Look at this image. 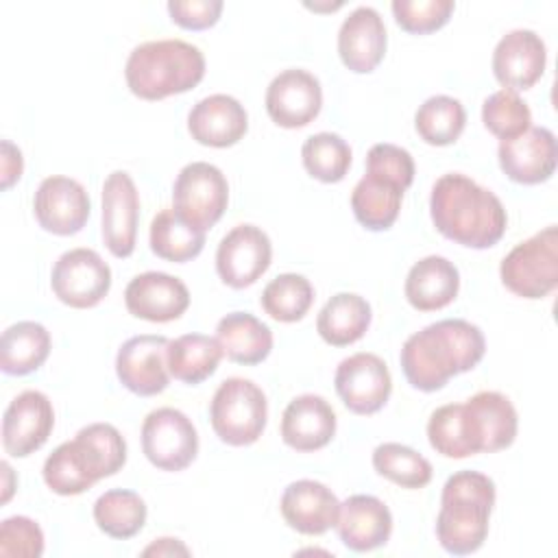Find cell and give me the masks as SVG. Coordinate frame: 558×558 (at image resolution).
Instances as JSON below:
<instances>
[{
  "label": "cell",
  "instance_id": "ffe728a7",
  "mask_svg": "<svg viewBox=\"0 0 558 558\" xmlns=\"http://www.w3.org/2000/svg\"><path fill=\"white\" fill-rule=\"evenodd\" d=\"M124 305L131 316L148 323H170L190 307L187 286L168 272L148 270L135 275L124 290Z\"/></svg>",
  "mask_w": 558,
  "mask_h": 558
},
{
  "label": "cell",
  "instance_id": "f35d334b",
  "mask_svg": "<svg viewBox=\"0 0 558 558\" xmlns=\"http://www.w3.org/2000/svg\"><path fill=\"white\" fill-rule=\"evenodd\" d=\"M482 122L495 137L512 140L532 126V111L514 89H499L484 100Z\"/></svg>",
  "mask_w": 558,
  "mask_h": 558
},
{
  "label": "cell",
  "instance_id": "74e56055",
  "mask_svg": "<svg viewBox=\"0 0 558 558\" xmlns=\"http://www.w3.org/2000/svg\"><path fill=\"white\" fill-rule=\"evenodd\" d=\"M301 161L310 177L323 183H338L351 168V148L338 133H314L301 146Z\"/></svg>",
  "mask_w": 558,
  "mask_h": 558
},
{
  "label": "cell",
  "instance_id": "6da1fadb",
  "mask_svg": "<svg viewBox=\"0 0 558 558\" xmlns=\"http://www.w3.org/2000/svg\"><path fill=\"white\" fill-rule=\"evenodd\" d=\"M486 353V340L477 325L464 318H445L412 333L401 347V371L408 384L423 392H436L460 373L475 368Z\"/></svg>",
  "mask_w": 558,
  "mask_h": 558
},
{
  "label": "cell",
  "instance_id": "d590c367",
  "mask_svg": "<svg viewBox=\"0 0 558 558\" xmlns=\"http://www.w3.org/2000/svg\"><path fill=\"white\" fill-rule=\"evenodd\" d=\"M314 301V288L307 277L296 272L277 275L272 281L266 283L259 303L262 310L279 320V323H296L301 320Z\"/></svg>",
  "mask_w": 558,
  "mask_h": 558
},
{
  "label": "cell",
  "instance_id": "277c9868",
  "mask_svg": "<svg viewBox=\"0 0 558 558\" xmlns=\"http://www.w3.org/2000/svg\"><path fill=\"white\" fill-rule=\"evenodd\" d=\"M495 506V482L480 471L453 473L440 495L436 538L453 556L477 551L488 536V519Z\"/></svg>",
  "mask_w": 558,
  "mask_h": 558
},
{
  "label": "cell",
  "instance_id": "2e32d148",
  "mask_svg": "<svg viewBox=\"0 0 558 558\" xmlns=\"http://www.w3.org/2000/svg\"><path fill=\"white\" fill-rule=\"evenodd\" d=\"M168 338L157 333L133 336L118 349L116 375L120 384L137 397H153L168 388L170 373L166 364Z\"/></svg>",
  "mask_w": 558,
  "mask_h": 558
},
{
  "label": "cell",
  "instance_id": "d4e9b609",
  "mask_svg": "<svg viewBox=\"0 0 558 558\" xmlns=\"http://www.w3.org/2000/svg\"><path fill=\"white\" fill-rule=\"evenodd\" d=\"M333 527L347 549L371 551L388 543L392 514L388 506L373 495H351L340 504Z\"/></svg>",
  "mask_w": 558,
  "mask_h": 558
},
{
  "label": "cell",
  "instance_id": "e575fe53",
  "mask_svg": "<svg viewBox=\"0 0 558 558\" xmlns=\"http://www.w3.org/2000/svg\"><path fill=\"white\" fill-rule=\"evenodd\" d=\"M466 124V111L453 96H429L414 113V129L429 146L453 144Z\"/></svg>",
  "mask_w": 558,
  "mask_h": 558
},
{
  "label": "cell",
  "instance_id": "603a6c76",
  "mask_svg": "<svg viewBox=\"0 0 558 558\" xmlns=\"http://www.w3.org/2000/svg\"><path fill=\"white\" fill-rule=\"evenodd\" d=\"M187 131L192 140L203 146L227 148L246 135L248 113L238 98L229 94H211L190 109Z\"/></svg>",
  "mask_w": 558,
  "mask_h": 558
},
{
  "label": "cell",
  "instance_id": "30bf717a",
  "mask_svg": "<svg viewBox=\"0 0 558 558\" xmlns=\"http://www.w3.org/2000/svg\"><path fill=\"white\" fill-rule=\"evenodd\" d=\"M50 288L63 305L87 310L109 294L111 268L92 248H70L54 262Z\"/></svg>",
  "mask_w": 558,
  "mask_h": 558
},
{
  "label": "cell",
  "instance_id": "f1b7e54d",
  "mask_svg": "<svg viewBox=\"0 0 558 558\" xmlns=\"http://www.w3.org/2000/svg\"><path fill=\"white\" fill-rule=\"evenodd\" d=\"M405 187L375 172H366L351 192V209L355 220L368 231H386L401 211Z\"/></svg>",
  "mask_w": 558,
  "mask_h": 558
},
{
  "label": "cell",
  "instance_id": "ee69618b",
  "mask_svg": "<svg viewBox=\"0 0 558 558\" xmlns=\"http://www.w3.org/2000/svg\"><path fill=\"white\" fill-rule=\"evenodd\" d=\"M222 7V0H170L166 4L170 20L187 31H205L214 26Z\"/></svg>",
  "mask_w": 558,
  "mask_h": 558
},
{
  "label": "cell",
  "instance_id": "7c38bea8",
  "mask_svg": "<svg viewBox=\"0 0 558 558\" xmlns=\"http://www.w3.org/2000/svg\"><path fill=\"white\" fill-rule=\"evenodd\" d=\"M272 244L255 225L233 227L216 248V272L233 290L253 286L270 266Z\"/></svg>",
  "mask_w": 558,
  "mask_h": 558
},
{
  "label": "cell",
  "instance_id": "4fadbf2b",
  "mask_svg": "<svg viewBox=\"0 0 558 558\" xmlns=\"http://www.w3.org/2000/svg\"><path fill=\"white\" fill-rule=\"evenodd\" d=\"M462 418L473 453H493L517 438L519 416L512 401L497 390H480L462 403Z\"/></svg>",
  "mask_w": 558,
  "mask_h": 558
},
{
  "label": "cell",
  "instance_id": "f6af8a7d",
  "mask_svg": "<svg viewBox=\"0 0 558 558\" xmlns=\"http://www.w3.org/2000/svg\"><path fill=\"white\" fill-rule=\"evenodd\" d=\"M24 170V159L17 146H13L9 140L2 142V190H9Z\"/></svg>",
  "mask_w": 558,
  "mask_h": 558
},
{
  "label": "cell",
  "instance_id": "7dc6e473",
  "mask_svg": "<svg viewBox=\"0 0 558 558\" xmlns=\"http://www.w3.org/2000/svg\"><path fill=\"white\" fill-rule=\"evenodd\" d=\"M2 473H4V493H2V504H7L11 499V493H13V471L9 466V462H2Z\"/></svg>",
  "mask_w": 558,
  "mask_h": 558
},
{
  "label": "cell",
  "instance_id": "5bb4252c",
  "mask_svg": "<svg viewBox=\"0 0 558 558\" xmlns=\"http://www.w3.org/2000/svg\"><path fill=\"white\" fill-rule=\"evenodd\" d=\"M92 211L87 190L70 177H46L33 198V214L39 227L54 235L78 233Z\"/></svg>",
  "mask_w": 558,
  "mask_h": 558
},
{
  "label": "cell",
  "instance_id": "1f68e13d",
  "mask_svg": "<svg viewBox=\"0 0 558 558\" xmlns=\"http://www.w3.org/2000/svg\"><path fill=\"white\" fill-rule=\"evenodd\" d=\"M50 344V333L41 323L20 320L2 331L0 368L7 375H28L48 360Z\"/></svg>",
  "mask_w": 558,
  "mask_h": 558
},
{
  "label": "cell",
  "instance_id": "3957f363",
  "mask_svg": "<svg viewBox=\"0 0 558 558\" xmlns=\"http://www.w3.org/2000/svg\"><path fill=\"white\" fill-rule=\"evenodd\" d=\"M124 462L122 434L109 423H89L46 458L41 475L52 493L72 497L89 490L98 480L116 475Z\"/></svg>",
  "mask_w": 558,
  "mask_h": 558
},
{
  "label": "cell",
  "instance_id": "7bdbcfd3",
  "mask_svg": "<svg viewBox=\"0 0 558 558\" xmlns=\"http://www.w3.org/2000/svg\"><path fill=\"white\" fill-rule=\"evenodd\" d=\"M366 172H375L381 174L386 179L397 181L401 187H410L414 181V159L410 155V150L397 146V144H375L371 146L368 155H366Z\"/></svg>",
  "mask_w": 558,
  "mask_h": 558
},
{
  "label": "cell",
  "instance_id": "ba28073f",
  "mask_svg": "<svg viewBox=\"0 0 558 558\" xmlns=\"http://www.w3.org/2000/svg\"><path fill=\"white\" fill-rule=\"evenodd\" d=\"M229 203V183L222 170L207 161L181 168L172 185V209L194 229H211Z\"/></svg>",
  "mask_w": 558,
  "mask_h": 558
},
{
  "label": "cell",
  "instance_id": "bcb514c9",
  "mask_svg": "<svg viewBox=\"0 0 558 558\" xmlns=\"http://www.w3.org/2000/svg\"><path fill=\"white\" fill-rule=\"evenodd\" d=\"M144 556H174V554H181V556H187L190 549L179 541V538H157L153 545H148L144 551Z\"/></svg>",
  "mask_w": 558,
  "mask_h": 558
},
{
  "label": "cell",
  "instance_id": "52a82bcc",
  "mask_svg": "<svg viewBox=\"0 0 558 558\" xmlns=\"http://www.w3.org/2000/svg\"><path fill=\"white\" fill-rule=\"evenodd\" d=\"M501 283L521 299H545L558 286V229L549 225L519 242L499 264Z\"/></svg>",
  "mask_w": 558,
  "mask_h": 558
},
{
  "label": "cell",
  "instance_id": "836d02e7",
  "mask_svg": "<svg viewBox=\"0 0 558 558\" xmlns=\"http://www.w3.org/2000/svg\"><path fill=\"white\" fill-rule=\"evenodd\" d=\"M144 499L126 488H111L94 501V521L111 538H133L146 523Z\"/></svg>",
  "mask_w": 558,
  "mask_h": 558
},
{
  "label": "cell",
  "instance_id": "4316f807",
  "mask_svg": "<svg viewBox=\"0 0 558 558\" xmlns=\"http://www.w3.org/2000/svg\"><path fill=\"white\" fill-rule=\"evenodd\" d=\"M460 290V272L442 255L418 259L405 277V299L418 312H436L447 307Z\"/></svg>",
  "mask_w": 558,
  "mask_h": 558
},
{
  "label": "cell",
  "instance_id": "44dd1931",
  "mask_svg": "<svg viewBox=\"0 0 558 558\" xmlns=\"http://www.w3.org/2000/svg\"><path fill=\"white\" fill-rule=\"evenodd\" d=\"M545 63V41L530 28L508 31L493 50V74L504 89H530L541 81Z\"/></svg>",
  "mask_w": 558,
  "mask_h": 558
},
{
  "label": "cell",
  "instance_id": "5b68a950",
  "mask_svg": "<svg viewBox=\"0 0 558 558\" xmlns=\"http://www.w3.org/2000/svg\"><path fill=\"white\" fill-rule=\"evenodd\" d=\"M205 76V57L183 39H157L135 46L124 65L126 87L142 100H163L194 89Z\"/></svg>",
  "mask_w": 558,
  "mask_h": 558
},
{
  "label": "cell",
  "instance_id": "60d3db41",
  "mask_svg": "<svg viewBox=\"0 0 558 558\" xmlns=\"http://www.w3.org/2000/svg\"><path fill=\"white\" fill-rule=\"evenodd\" d=\"M395 22L412 35H427L442 28L453 9V0H392Z\"/></svg>",
  "mask_w": 558,
  "mask_h": 558
},
{
  "label": "cell",
  "instance_id": "e0dca14e",
  "mask_svg": "<svg viewBox=\"0 0 558 558\" xmlns=\"http://www.w3.org/2000/svg\"><path fill=\"white\" fill-rule=\"evenodd\" d=\"M54 427L50 399L39 390H24L7 405L2 416V447L13 458L41 449Z\"/></svg>",
  "mask_w": 558,
  "mask_h": 558
},
{
  "label": "cell",
  "instance_id": "7a4b0ae2",
  "mask_svg": "<svg viewBox=\"0 0 558 558\" xmlns=\"http://www.w3.org/2000/svg\"><path fill=\"white\" fill-rule=\"evenodd\" d=\"M429 216L440 235L477 251L495 246L508 227L501 201L460 172L436 179L429 194Z\"/></svg>",
  "mask_w": 558,
  "mask_h": 558
},
{
  "label": "cell",
  "instance_id": "cb8c5ba5",
  "mask_svg": "<svg viewBox=\"0 0 558 558\" xmlns=\"http://www.w3.org/2000/svg\"><path fill=\"white\" fill-rule=\"evenodd\" d=\"M279 510L292 530L318 536L336 525L340 501L323 482L296 480L286 486Z\"/></svg>",
  "mask_w": 558,
  "mask_h": 558
},
{
  "label": "cell",
  "instance_id": "83f0119b",
  "mask_svg": "<svg viewBox=\"0 0 558 558\" xmlns=\"http://www.w3.org/2000/svg\"><path fill=\"white\" fill-rule=\"evenodd\" d=\"M216 340L227 360L244 366L264 362L272 351L270 327L248 312L222 316L216 325Z\"/></svg>",
  "mask_w": 558,
  "mask_h": 558
},
{
  "label": "cell",
  "instance_id": "8992f818",
  "mask_svg": "<svg viewBox=\"0 0 558 558\" xmlns=\"http://www.w3.org/2000/svg\"><path fill=\"white\" fill-rule=\"evenodd\" d=\"M268 418L264 390L244 377L225 379L209 403V421L216 436L231 447H246L259 440Z\"/></svg>",
  "mask_w": 558,
  "mask_h": 558
},
{
  "label": "cell",
  "instance_id": "7402d4cb",
  "mask_svg": "<svg viewBox=\"0 0 558 558\" xmlns=\"http://www.w3.org/2000/svg\"><path fill=\"white\" fill-rule=\"evenodd\" d=\"M386 26L377 9L357 7L340 24L338 54L347 70L355 74L373 72L386 54Z\"/></svg>",
  "mask_w": 558,
  "mask_h": 558
},
{
  "label": "cell",
  "instance_id": "d6986e66",
  "mask_svg": "<svg viewBox=\"0 0 558 558\" xmlns=\"http://www.w3.org/2000/svg\"><path fill=\"white\" fill-rule=\"evenodd\" d=\"M497 159L510 181L521 185L545 183L551 179L558 163L556 135L545 126H530L512 140H501Z\"/></svg>",
  "mask_w": 558,
  "mask_h": 558
},
{
  "label": "cell",
  "instance_id": "484cf974",
  "mask_svg": "<svg viewBox=\"0 0 558 558\" xmlns=\"http://www.w3.org/2000/svg\"><path fill=\"white\" fill-rule=\"evenodd\" d=\"M336 436V412L320 395L294 397L281 416V438L294 451H316Z\"/></svg>",
  "mask_w": 558,
  "mask_h": 558
},
{
  "label": "cell",
  "instance_id": "8d00e7d4",
  "mask_svg": "<svg viewBox=\"0 0 558 558\" xmlns=\"http://www.w3.org/2000/svg\"><path fill=\"white\" fill-rule=\"evenodd\" d=\"M373 469L401 488H423L432 482V464L416 449L401 442H381L373 451Z\"/></svg>",
  "mask_w": 558,
  "mask_h": 558
},
{
  "label": "cell",
  "instance_id": "f546056e",
  "mask_svg": "<svg viewBox=\"0 0 558 558\" xmlns=\"http://www.w3.org/2000/svg\"><path fill=\"white\" fill-rule=\"evenodd\" d=\"M371 305L355 292L333 294L316 316L318 336L331 347L357 342L371 325Z\"/></svg>",
  "mask_w": 558,
  "mask_h": 558
},
{
  "label": "cell",
  "instance_id": "9c48e42d",
  "mask_svg": "<svg viewBox=\"0 0 558 558\" xmlns=\"http://www.w3.org/2000/svg\"><path fill=\"white\" fill-rule=\"evenodd\" d=\"M142 451L159 471H183L198 453L194 423L177 408H157L142 423Z\"/></svg>",
  "mask_w": 558,
  "mask_h": 558
},
{
  "label": "cell",
  "instance_id": "4dcf8cb0",
  "mask_svg": "<svg viewBox=\"0 0 558 558\" xmlns=\"http://www.w3.org/2000/svg\"><path fill=\"white\" fill-rule=\"evenodd\" d=\"M222 360V349L216 338L205 333H183L168 342L166 364L170 377L196 386L211 377Z\"/></svg>",
  "mask_w": 558,
  "mask_h": 558
},
{
  "label": "cell",
  "instance_id": "ac0fdd59",
  "mask_svg": "<svg viewBox=\"0 0 558 558\" xmlns=\"http://www.w3.org/2000/svg\"><path fill=\"white\" fill-rule=\"evenodd\" d=\"M140 222V194L129 172L113 170L102 183V240L113 257L135 251Z\"/></svg>",
  "mask_w": 558,
  "mask_h": 558
},
{
  "label": "cell",
  "instance_id": "8fae6325",
  "mask_svg": "<svg viewBox=\"0 0 558 558\" xmlns=\"http://www.w3.org/2000/svg\"><path fill=\"white\" fill-rule=\"evenodd\" d=\"M333 386L349 412L368 416L379 412L390 399L392 377L379 355L360 351L338 364Z\"/></svg>",
  "mask_w": 558,
  "mask_h": 558
},
{
  "label": "cell",
  "instance_id": "9a60e30c",
  "mask_svg": "<svg viewBox=\"0 0 558 558\" xmlns=\"http://www.w3.org/2000/svg\"><path fill=\"white\" fill-rule=\"evenodd\" d=\"M266 111L277 126H307L323 107L320 81L301 68L279 72L266 87Z\"/></svg>",
  "mask_w": 558,
  "mask_h": 558
},
{
  "label": "cell",
  "instance_id": "b9f144b4",
  "mask_svg": "<svg viewBox=\"0 0 558 558\" xmlns=\"http://www.w3.org/2000/svg\"><path fill=\"white\" fill-rule=\"evenodd\" d=\"M44 554L41 527L22 514L0 523V556L4 558H39Z\"/></svg>",
  "mask_w": 558,
  "mask_h": 558
},
{
  "label": "cell",
  "instance_id": "ab89813d",
  "mask_svg": "<svg viewBox=\"0 0 558 558\" xmlns=\"http://www.w3.org/2000/svg\"><path fill=\"white\" fill-rule=\"evenodd\" d=\"M427 440L432 449L445 458H469L475 456L466 436L462 403H447L436 408L427 421Z\"/></svg>",
  "mask_w": 558,
  "mask_h": 558
},
{
  "label": "cell",
  "instance_id": "d6a6232c",
  "mask_svg": "<svg viewBox=\"0 0 558 558\" xmlns=\"http://www.w3.org/2000/svg\"><path fill=\"white\" fill-rule=\"evenodd\" d=\"M148 242L150 251L157 257L174 264H185L201 255L205 246V231L194 229L172 207H168L150 220Z\"/></svg>",
  "mask_w": 558,
  "mask_h": 558
}]
</instances>
